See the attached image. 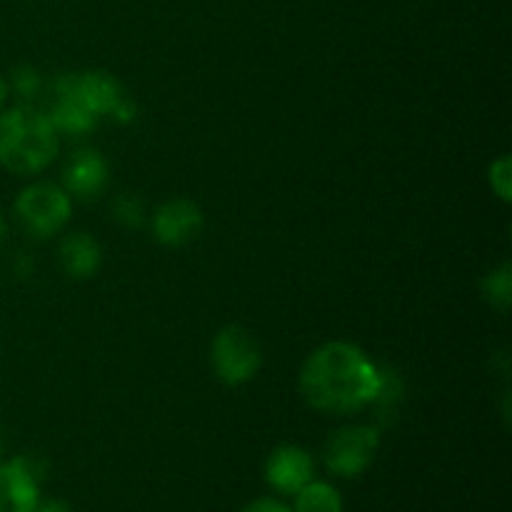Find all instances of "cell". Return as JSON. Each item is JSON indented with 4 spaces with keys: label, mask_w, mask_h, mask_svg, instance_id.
<instances>
[{
    "label": "cell",
    "mask_w": 512,
    "mask_h": 512,
    "mask_svg": "<svg viewBox=\"0 0 512 512\" xmlns=\"http://www.w3.org/2000/svg\"><path fill=\"white\" fill-rule=\"evenodd\" d=\"M295 495V512H343L340 493L325 483H308Z\"/></svg>",
    "instance_id": "cell-13"
},
{
    "label": "cell",
    "mask_w": 512,
    "mask_h": 512,
    "mask_svg": "<svg viewBox=\"0 0 512 512\" xmlns=\"http://www.w3.org/2000/svg\"><path fill=\"white\" fill-rule=\"evenodd\" d=\"M15 210L28 233H33L35 238H48L68 223L70 198L65 190L55 185L38 183L20 193Z\"/></svg>",
    "instance_id": "cell-4"
},
{
    "label": "cell",
    "mask_w": 512,
    "mask_h": 512,
    "mask_svg": "<svg viewBox=\"0 0 512 512\" xmlns=\"http://www.w3.org/2000/svg\"><path fill=\"white\" fill-rule=\"evenodd\" d=\"M380 445V433L375 428H345L330 438L325 450V465L335 475L353 478L360 475L375 460Z\"/></svg>",
    "instance_id": "cell-5"
},
{
    "label": "cell",
    "mask_w": 512,
    "mask_h": 512,
    "mask_svg": "<svg viewBox=\"0 0 512 512\" xmlns=\"http://www.w3.org/2000/svg\"><path fill=\"white\" fill-rule=\"evenodd\" d=\"M35 512H70V510H68V505L60 503V500H50V503L38 505Z\"/></svg>",
    "instance_id": "cell-19"
},
{
    "label": "cell",
    "mask_w": 512,
    "mask_h": 512,
    "mask_svg": "<svg viewBox=\"0 0 512 512\" xmlns=\"http://www.w3.org/2000/svg\"><path fill=\"white\" fill-rule=\"evenodd\" d=\"M5 95H8V85H5L3 78H0V108H3L5 103Z\"/></svg>",
    "instance_id": "cell-20"
},
{
    "label": "cell",
    "mask_w": 512,
    "mask_h": 512,
    "mask_svg": "<svg viewBox=\"0 0 512 512\" xmlns=\"http://www.w3.org/2000/svg\"><path fill=\"white\" fill-rule=\"evenodd\" d=\"M105 185H108V168L98 153L83 150L70 158L68 168H65V188L70 195H75L78 200H93L103 193Z\"/></svg>",
    "instance_id": "cell-10"
},
{
    "label": "cell",
    "mask_w": 512,
    "mask_h": 512,
    "mask_svg": "<svg viewBox=\"0 0 512 512\" xmlns=\"http://www.w3.org/2000/svg\"><path fill=\"white\" fill-rule=\"evenodd\" d=\"M155 238L165 245H185L203 230V213L190 200H170L155 213Z\"/></svg>",
    "instance_id": "cell-7"
},
{
    "label": "cell",
    "mask_w": 512,
    "mask_h": 512,
    "mask_svg": "<svg viewBox=\"0 0 512 512\" xmlns=\"http://www.w3.org/2000/svg\"><path fill=\"white\" fill-rule=\"evenodd\" d=\"M40 478L43 465L33 458H18L0 465V512H35Z\"/></svg>",
    "instance_id": "cell-6"
},
{
    "label": "cell",
    "mask_w": 512,
    "mask_h": 512,
    "mask_svg": "<svg viewBox=\"0 0 512 512\" xmlns=\"http://www.w3.org/2000/svg\"><path fill=\"white\" fill-rule=\"evenodd\" d=\"M5 233H8V228H5V220H3V215H0V245H3Z\"/></svg>",
    "instance_id": "cell-21"
},
{
    "label": "cell",
    "mask_w": 512,
    "mask_h": 512,
    "mask_svg": "<svg viewBox=\"0 0 512 512\" xmlns=\"http://www.w3.org/2000/svg\"><path fill=\"white\" fill-rule=\"evenodd\" d=\"M115 218L123 220L125 225H138L143 218V203L133 195H120L115 200Z\"/></svg>",
    "instance_id": "cell-15"
},
{
    "label": "cell",
    "mask_w": 512,
    "mask_h": 512,
    "mask_svg": "<svg viewBox=\"0 0 512 512\" xmlns=\"http://www.w3.org/2000/svg\"><path fill=\"white\" fill-rule=\"evenodd\" d=\"M38 85V73H35L33 68H20L18 73H15V88H18L20 95L38 93Z\"/></svg>",
    "instance_id": "cell-17"
},
{
    "label": "cell",
    "mask_w": 512,
    "mask_h": 512,
    "mask_svg": "<svg viewBox=\"0 0 512 512\" xmlns=\"http://www.w3.org/2000/svg\"><path fill=\"white\" fill-rule=\"evenodd\" d=\"M0 450H3V445H0Z\"/></svg>",
    "instance_id": "cell-22"
},
{
    "label": "cell",
    "mask_w": 512,
    "mask_h": 512,
    "mask_svg": "<svg viewBox=\"0 0 512 512\" xmlns=\"http://www.w3.org/2000/svg\"><path fill=\"white\" fill-rule=\"evenodd\" d=\"M58 153V135L48 115L13 108L0 115V163L18 175L43 170Z\"/></svg>",
    "instance_id": "cell-2"
},
{
    "label": "cell",
    "mask_w": 512,
    "mask_h": 512,
    "mask_svg": "<svg viewBox=\"0 0 512 512\" xmlns=\"http://www.w3.org/2000/svg\"><path fill=\"white\" fill-rule=\"evenodd\" d=\"M55 98L53 110H50L48 120L53 123V128L65 130V133H85L95 125V115L85 108L83 103L78 100V95L73 93V85H70L68 75L58 80L55 85Z\"/></svg>",
    "instance_id": "cell-11"
},
{
    "label": "cell",
    "mask_w": 512,
    "mask_h": 512,
    "mask_svg": "<svg viewBox=\"0 0 512 512\" xmlns=\"http://www.w3.org/2000/svg\"><path fill=\"white\" fill-rule=\"evenodd\" d=\"M73 93L80 103L98 118V115H115V110L125 103V95L120 85L105 73H83L68 75Z\"/></svg>",
    "instance_id": "cell-9"
},
{
    "label": "cell",
    "mask_w": 512,
    "mask_h": 512,
    "mask_svg": "<svg viewBox=\"0 0 512 512\" xmlns=\"http://www.w3.org/2000/svg\"><path fill=\"white\" fill-rule=\"evenodd\" d=\"M485 295H488V300L493 305H498V308H508L510 305V298H512V283H510V265H503V268L498 270V273H490V278L485 280Z\"/></svg>",
    "instance_id": "cell-14"
},
{
    "label": "cell",
    "mask_w": 512,
    "mask_h": 512,
    "mask_svg": "<svg viewBox=\"0 0 512 512\" xmlns=\"http://www.w3.org/2000/svg\"><path fill=\"white\" fill-rule=\"evenodd\" d=\"M60 260L65 273L73 278H90L100 265V248L90 235L75 233L60 245Z\"/></svg>",
    "instance_id": "cell-12"
},
{
    "label": "cell",
    "mask_w": 512,
    "mask_h": 512,
    "mask_svg": "<svg viewBox=\"0 0 512 512\" xmlns=\"http://www.w3.org/2000/svg\"><path fill=\"white\" fill-rule=\"evenodd\" d=\"M383 373L348 343H328L315 350L300 373V390L313 408L325 413H355L375 403Z\"/></svg>",
    "instance_id": "cell-1"
},
{
    "label": "cell",
    "mask_w": 512,
    "mask_h": 512,
    "mask_svg": "<svg viewBox=\"0 0 512 512\" xmlns=\"http://www.w3.org/2000/svg\"><path fill=\"white\" fill-rule=\"evenodd\" d=\"M490 183L503 200H510V158H500L490 168Z\"/></svg>",
    "instance_id": "cell-16"
},
{
    "label": "cell",
    "mask_w": 512,
    "mask_h": 512,
    "mask_svg": "<svg viewBox=\"0 0 512 512\" xmlns=\"http://www.w3.org/2000/svg\"><path fill=\"white\" fill-rule=\"evenodd\" d=\"M265 478H268V483L275 490L293 495L313 480V460H310V455L305 450L293 448V445H283V448H278L270 455Z\"/></svg>",
    "instance_id": "cell-8"
},
{
    "label": "cell",
    "mask_w": 512,
    "mask_h": 512,
    "mask_svg": "<svg viewBox=\"0 0 512 512\" xmlns=\"http://www.w3.org/2000/svg\"><path fill=\"white\" fill-rule=\"evenodd\" d=\"M213 368L228 385L248 383L260 370V348L248 330L228 325L213 340Z\"/></svg>",
    "instance_id": "cell-3"
},
{
    "label": "cell",
    "mask_w": 512,
    "mask_h": 512,
    "mask_svg": "<svg viewBox=\"0 0 512 512\" xmlns=\"http://www.w3.org/2000/svg\"><path fill=\"white\" fill-rule=\"evenodd\" d=\"M243 512H290V510L285 508V505L275 503V500H255V503H250Z\"/></svg>",
    "instance_id": "cell-18"
}]
</instances>
